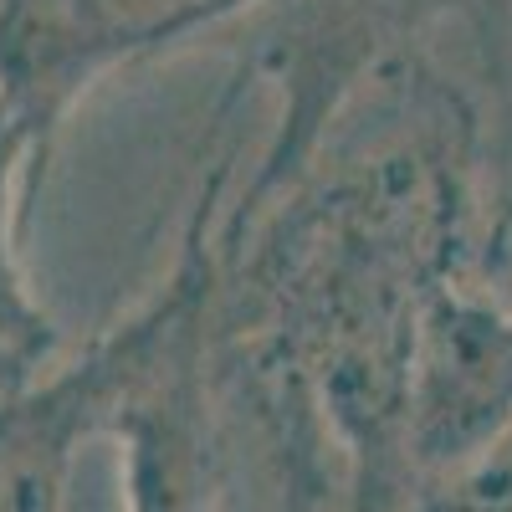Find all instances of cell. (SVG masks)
Segmentation results:
<instances>
[{"label":"cell","mask_w":512,"mask_h":512,"mask_svg":"<svg viewBox=\"0 0 512 512\" xmlns=\"http://www.w3.org/2000/svg\"><path fill=\"white\" fill-rule=\"evenodd\" d=\"M216 180L195 210L169 282L103 333L113 349L103 436H113L123 456L128 512H221V446L205 390V328L216 303V251L205 241V216Z\"/></svg>","instance_id":"cell-1"},{"label":"cell","mask_w":512,"mask_h":512,"mask_svg":"<svg viewBox=\"0 0 512 512\" xmlns=\"http://www.w3.org/2000/svg\"><path fill=\"white\" fill-rule=\"evenodd\" d=\"M113 390L108 338L52 369L21 400L0 405V512H62L82 441L103 436Z\"/></svg>","instance_id":"cell-3"},{"label":"cell","mask_w":512,"mask_h":512,"mask_svg":"<svg viewBox=\"0 0 512 512\" xmlns=\"http://www.w3.org/2000/svg\"><path fill=\"white\" fill-rule=\"evenodd\" d=\"M318 507V487L308 482V456H297L287 461V502L282 512H313Z\"/></svg>","instance_id":"cell-5"},{"label":"cell","mask_w":512,"mask_h":512,"mask_svg":"<svg viewBox=\"0 0 512 512\" xmlns=\"http://www.w3.org/2000/svg\"><path fill=\"white\" fill-rule=\"evenodd\" d=\"M134 57L108 0H0V113L21 128L41 169L67 113Z\"/></svg>","instance_id":"cell-2"},{"label":"cell","mask_w":512,"mask_h":512,"mask_svg":"<svg viewBox=\"0 0 512 512\" xmlns=\"http://www.w3.org/2000/svg\"><path fill=\"white\" fill-rule=\"evenodd\" d=\"M36 185H41V159L21 139V128L0 113V405L36 390L52 374V359L62 349V328L36 303L16 246L21 210L36 195Z\"/></svg>","instance_id":"cell-4"}]
</instances>
